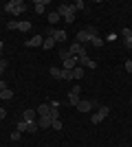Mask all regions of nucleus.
Listing matches in <instances>:
<instances>
[{"label":"nucleus","mask_w":132,"mask_h":147,"mask_svg":"<svg viewBox=\"0 0 132 147\" xmlns=\"http://www.w3.org/2000/svg\"><path fill=\"white\" fill-rule=\"evenodd\" d=\"M5 11L13 13V16H20V13L26 11V5L22 2V0H11V2H7V5H5Z\"/></svg>","instance_id":"1"},{"label":"nucleus","mask_w":132,"mask_h":147,"mask_svg":"<svg viewBox=\"0 0 132 147\" xmlns=\"http://www.w3.org/2000/svg\"><path fill=\"white\" fill-rule=\"evenodd\" d=\"M108 114H110V108H108V105H101L99 112H95L93 117H90V123H95V125H97V123H101L104 119L108 117Z\"/></svg>","instance_id":"2"},{"label":"nucleus","mask_w":132,"mask_h":147,"mask_svg":"<svg viewBox=\"0 0 132 147\" xmlns=\"http://www.w3.org/2000/svg\"><path fill=\"white\" fill-rule=\"evenodd\" d=\"M68 53H70L73 57H77V59H79V57L86 55V46H82L79 42H73V44L68 46Z\"/></svg>","instance_id":"3"},{"label":"nucleus","mask_w":132,"mask_h":147,"mask_svg":"<svg viewBox=\"0 0 132 147\" xmlns=\"http://www.w3.org/2000/svg\"><path fill=\"white\" fill-rule=\"evenodd\" d=\"M97 37V35H95ZM90 40H93V35H90V33H88V29H84V31H79V33H77V42L82 44H90Z\"/></svg>","instance_id":"4"},{"label":"nucleus","mask_w":132,"mask_h":147,"mask_svg":"<svg viewBox=\"0 0 132 147\" xmlns=\"http://www.w3.org/2000/svg\"><path fill=\"white\" fill-rule=\"evenodd\" d=\"M79 92H82V88H79V86H75L73 90L68 92V103L70 105H77V103H79Z\"/></svg>","instance_id":"5"},{"label":"nucleus","mask_w":132,"mask_h":147,"mask_svg":"<svg viewBox=\"0 0 132 147\" xmlns=\"http://www.w3.org/2000/svg\"><path fill=\"white\" fill-rule=\"evenodd\" d=\"M49 35L55 37V42H66V31H60V29H49Z\"/></svg>","instance_id":"6"},{"label":"nucleus","mask_w":132,"mask_h":147,"mask_svg":"<svg viewBox=\"0 0 132 147\" xmlns=\"http://www.w3.org/2000/svg\"><path fill=\"white\" fill-rule=\"evenodd\" d=\"M75 108H77L79 112H90V110L95 108V101H84V99H79V103H77Z\"/></svg>","instance_id":"7"},{"label":"nucleus","mask_w":132,"mask_h":147,"mask_svg":"<svg viewBox=\"0 0 132 147\" xmlns=\"http://www.w3.org/2000/svg\"><path fill=\"white\" fill-rule=\"evenodd\" d=\"M77 64H79V66H86V68H97V61L95 59H90V57L88 55H84V57H79V59H77Z\"/></svg>","instance_id":"8"},{"label":"nucleus","mask_w":132,"mask_h":147,"mask_svg":"<svg viewBox=\"0 0 132 147\" xmlns=\"http://www.w3.org/2000/svg\"><path fill=\"white\" fill-rule=\"evenodd\" d=\"M121 35H123V44H126V49H132V29H121Z\"/></svg>","instance_id":"9"},{"label":"nucleus","mask_w":132,"mask_h":147,"mask_svg":"<svg viewBox=\"0 0 132 147\" xmlns=\"http://www.w3.org/2000/svg\"><path fill=\"white\" fill-rule=\"evenodd\" d=\"M51 125H53V119L51 117H38V127L40 129H51Z\"/></svg>","instance_id":"10"},{"label":"nucleus","mask_w":132,"mask_h":147,"mask_svg":"<svg viewBox=\"0 0 132 147\" xmlns=\"http://www.w3.org/2000/svg\"><path fill=\"white\" fill-rule=\"evenodd\" d=\"M22 121H38V110H24L22 112Z\"/></svg>","instance_id":"11"},{"label":"nucleus","mask_w":132,"mask_h":147,"mask_svg":"<svg viewBox=\"0 0 132 147\" xmlns=\"http://www.w3.org/2000/svg\"><path fill=\"white\" fill-rule=\"evenodd\" d=\"M24 44H26V46H42V44H44V37H42V35H33L31 40H29V42H24Z\"/></svg>","instance_id":"12"},{"label":"nucleus","mask_w":132,"mask_h":147,"mask_svg":"<svg viewBox=\"0 0 132 147\" xmlns=\"http://www.w3.org/2000/svg\"><path fill=\"white\" fill-rule=\"evenodd\" d=\"M51 114V103H42L38 108V117H49Z\"/></svg>","instance_id":"13"},{"label":"nucleus","mask_w":132,"mask_h":147,"mask_svg":"<svg viewBox=\"0 0 132 147\" xmlns=\"http://www.w3.org/2000/svg\"><path fill=\"white\" fill-rule=\"evenodd\" d=\"M33 7H35V13H44V9H46V0H35Z\"/></svg>","instance_id":"14"},{"label":"nucleus","mask_w":132,"mask_h":147,"mask_svg":"<svg viewBox=\"0 0 132 147\" xmlns=\"http://www.w3.org/2000/svg\"><path fill=\"white\" fill-rule=\"evenodd\" d=\"M55 37H53V35H49V37H44V44H42V46H44V49H46V51H49V49H53V46H55Z\"/></svg>","instance_id":"15"},{"label":"nucleus","mask_w":132,"mask_h":147,"mask_svg":"<svg viewBox=\"0 0 132 147\" xmlns=\"http://www.w3.org/2000/svg\"><path fill=\"white\" fill-rule=\"evenodd\" d=\"M31 22H26V20H22V22H18V31H22V33H26V31H31Z\"/></svg>","instance_id":"16"},{"label":"nucleus","mask_w":132,"mask_h":147,"mask_svg":"<svg viewBox=\"0 0 132 147\" xmlns=\"http://www.w3.org/2000/svg\"><path fill=\"white\" fill-rule=\"evenodd\" d=\"M68 9H70V5H66V2H64V5H60L55 9L57 13H60V18H64V16H66V13H68Z\"/></svg>","instance_id":"17"},{"label":"nucleus","mask_w":132,"mask_h":147,"mask_svg":"<svg viewBox=\"0 0 132 147\" xmlns=\"http://www.w3.org/2000/svg\"><path fill=\"white\" fill-rule=\"evenodd\" d=\"M16 129H18L20 134H22V132H29V123H26V121H22V119H20V121H18V125H16Z\"/></svg>","instance_id":"18"},{"label":"nucleus","mask_w":132,"mask_h":147,"mask_svg":"<svg viewBox=\"0 0 132 147\" xmlns=\"http://www.w3.org/2000/svg\"><path fill=\"white\" fill-rule=\"evenodd\" d=\"M49 75L53 79H62V68H49Z\"/></svg>","instance_id":"19"},{"label":"nucleus","mask_w":132,"mask_h":147,"mask_svg":"<svg viewBox=\"0 0 132 147\" xmlns=\"http://www.w3.org/2000/svg\"><path fill=\"white\" fill-rule=\"evenodd\" d=\"M64 20H66V22H75V9H73V5H70V9H68V13H66V16H64Z\"/></svg>","instance_id":"20"},{"label":"nucleus","mask_w":132,"mask_h":147,"mask_svg":"<svg viewBox=\"0 0 132 147\" xmlns=\"http://www.w3.org/2000/svg\"><path fill=\"white\" fill-rule=\"evenodd\" d=\"M49 22H51V24H57V22H60V13H57V11H51L49 13Z\"/></svg>","instance_id":"21"},{"label":"nucleus","mask_w":132,"mask_h":147,"mask_svg":"<svg viewBox=\"0 0 132 147\" xmlns=\"http://www.w3.org/2000/svg\"><path fill=\"white\" fill-rule=\"evenodd\" d=\"M79 77H84V68L75 66V68H73V79H79Z\"/></svg>","instance_id":"22"},{"label":"nucleus","mask_w":132,"mask_h":147,"mask_svg":"<svg viewBox=\"0 0 132 147\" xmlns=\"http://www.w3.org/2000/svg\"><path fill=\"white\" fill-rule=\"evenodd\" d=\"M90 44H93V46H97V49H99V46H104V40H101V37L97 35V37H93V40H90Z\"/></svg>","instance_id":"23"},{"label":"nucleus","mask_w":132,"mask_h":147,"mask_svg":"<svg viewBox=\"0 0 132 147\" xmlns=\"http://www.w3.org/2000/svg\"><path fill=\"white\" fill-rule=\"evenodd\" d=\"M62 79H73V70H66V68H62Z\"/></svg>","instance_id":"24"},{"label":"nucleus","mask_w":132,"mask_h":147,"mask_svg":"<svg viewBox=\"0 0 132 147\" xmlns=\"http://www.w3.org/2000/svg\"><path fill=\"white\" fill-rule=\"evenodd\" d=\"M86 29H88V33H90L93 37H95V35H99V31H97V26H95V24H88Z\"/></svg>","instance_id":"25"},{"label":"nucleus","mask_w":132,"mask_h":147,"mask_svg":"<svg viewBox=\"0 0 132 147\" xmlns=\"http://www.w3.org/2000/svg\"><path fill=\"white\" fill-rule=\"evenodd\" d=\"M11 97H13V92L9 90V88H7V90H2V92H0V99H11Z\"/></svg>","instance_id":"26"},{"label":"nucleus","mask_w":132,"mask_h":147,"mask_svg":"<svg viewBox=\"0 0 132 147\" xmlns=\"http://www.w3.org/2000/svg\"><path fill=\"white\" fill-rule=\"evenodd\" d=\"M73 9H75V11H84V9H86V5L79 0V2H75V5H73Z\"/></svg>","instance_id":"27"},{"label":"nucleus","mask_w":132,"mask_h":147,"mask_svg":"<svg viewBox=\"0 0 132 147\" xmlns=\"http://www.w3.org/2000/svg\"><path fill=\"white\" fill-rule=\"evenodd\" d=\"M7 70V59H2V57H0V77H2V73H5Z\"/></svg>","instance_id":"28"},{"label":"nucleus","mask_w":132,"mask_h":147,"mask_svg":"<svg viewBox=\"0 0 132 147\" xmlns=\"http://www.w3.org/2000/svg\"><path fill=\"white\" fill-rule=\"evenodd\" d=\"M51 129H62V121H60V119H55V121H53V125H51Z\"/></svg>","instance_id":"29"},{"label":"nucleus","mask_w":132,"mask_h":147,"mask_svg":"<svg viewBox=\"0 0 132 147\" xmlns=\"http://www.w3.org/2000/svg\"><path fill=\"white\" fill-rule=\"evenodd\" d=\"M126 73H132V59L126 61Z\"/></svg>","instance_id":"30"},{"label":"nucleus","mask_w":132,"mask_h":147,"mask_svg":"<svg viewBox=\"0 0 132 147\" xmlns=\"http://www.w3.org/2000/svg\"><path fill=\"white\" fill-rule=\"evenodd\" d=\"M7 29H9V31H13V29H18V22H9V24H7Z\"/></svg>","instance_id":"31"},{"label":"nucleus","mask_w":132,"mask_h":147,"mask_svg":"<svg viewBox=\"0 0 132 147\" xmlns=\"http://www.w3.org/2000/svg\"><path fill=\"white\" fill-rule=\"evenodd\" d=\"M18 138H20V132H18V129H16V132H11V141H18Z\"/></svg>","instance_id":"32"},{"label":"nucleus","mask_w":132,"mask_h":147,"mask_svg":"<svg viewBox=\"0 0 132 147\" xmlns=\"http://www.w3.org/2000/svg\"><path fill=\"white\" fill-rule=\"evenodd\" d=\"M5 117H7V110H5V108H0V121H2Z\"/></svg>","instance_id":"33"},{"label":"nucleus","mask_w":132,"mask_h":147,"mask_svg":"<svg viewBox=\"0 0 132 147\" xmlns=\"http://www.w3.org/2000/svg\"><path fill=\"white\" fill-rule=\"evenodd\" d=\"M2 90H7V84H5L2 79H0V92H2Z\"/></svg>","instance_id":"34"},{"label":"nucleus","mask_w":132,"mask_h":147,"mask_svg":"<svg viewBox=\"0 0 132 147\" xmlns=\"http://www.w3.org/2000/svg\"><path fill=\"white\" fill-rule=\"evenodd\" d=\"M2 49H5V44H2V40H0V57H2Z\"/></svg>","instance_id":"35"}]
</instances>
